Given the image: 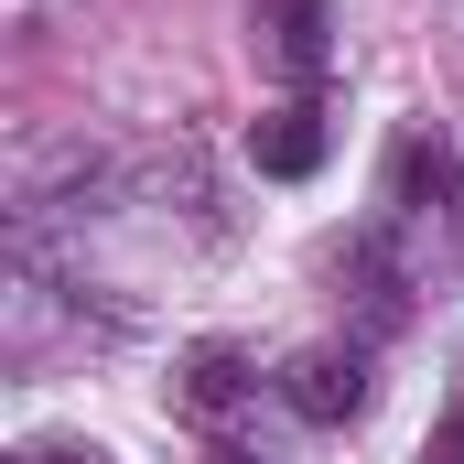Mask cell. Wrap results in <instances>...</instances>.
<instances>
[{"label": "cell", "mask_w": 464, "mask_h": 464, "mask_svg": "<svg viewBox=\"0 0 464 464\" xmlns=\"http://www.w3.org/2000/svg\"><path fill=\"white\" fill-rule=\"evenodd\" d=\"M421 464H464V400H454V421H443V432L421 443Z\"/></svg>", "instance_id": "5b68a950"}, {"label": "cell", "mask_w": 464, "mask_h": 464, "mask_svg": "<svg viewBox=\"0 0 464 464\" xmlns=\"http://www.w3.org/2000/svg\"><path fill=\"white\" fill-rule=\"evenodd\" d=\"M237 389H248V378H237V356L206 346V356H195V378H184V411H227Z\"/></svg>", "instance_id": "277c9868"}, {"label": "cell", "mask_w": 464, "mask_h": 464, "mask_svg": "<svg viewBox=\"0 0 464 464\" xmlns=\"http://www.w3.org/2000/svg\"><path fill=\"white\" fill-rule=\"evenodd\" d=\"M206 464H259V454H237V443H217V454H206Z\"/></svg>", "instance_id": "8992f818"}, {"label": "cell", "mask_w": 464, "mask_h": 464, "mask_svg": "<svg viewBox=\"0 0 464 464\" xmlns=\"http://www.w3.org/2000/svg\"><path fill=\"white\" fill-rule=\"evenodd\" d=\"M324 151H335V130H324V109H314V98H292V109L248 119V162H259L270 184H303V173H324Z\"/></svg>", "instance_id": "3957f363"}, {"label": "cell", "mask_w": 464, "mask_h": 464, "mask_svg": "<svg viewBox=\"0 0 464 464\" xmlns=\"http://www.w3.org/2000/svg\"><path fill=\"white\" fill-rule=\"evenodd\" d=\"M367 389H378V378H367V356H356V346H303L292 367H281V400H292L303 421H324V432L367 411Z\"/></svg>", "instance_id": "6da1fadb"}, {"label": "cell", "mask_w": 464, "mask_h": 464, "mask_svg": "<svg viewBox=\"0 0 464 464\" xmlns=\"http://www.w3.org/2000/svg\"><path fill=\"white\" fill-rule=\"evenodd\" d=\"M248 33H259V54H270L281 76H303V87L335 65V22H324V0H259Z\"/></svg>", "instance_id": "7a4b0ae2"}]
</instances>
